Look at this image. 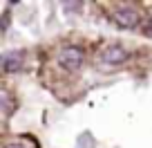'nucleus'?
I'll list each match as a JSON object with an SVG mask.
<instances>
[{
  "label": "nucleus",
  "instance_id": "nucleus-5",
  "mask_svg": "<svg viewBox=\"0 0 152 148\" xmlns=\"http://www.w3.org/2000/svg\"><path fill=\"white\" fill-rule=\"evenodd\" d=\"M145 34H148V36H152V18L148 20V27H145Z\"/></svg>",
  "mask_w": 152,
  "mask_h": 148
},
{
  "label": "nucleus",
  "instance_id": "nucleus-3",
  "mask_svg": "<svg viewBox=\"0 0 152 148\" xmlns=\"http://www.w3.org/2000/svg\"><path fill=\"white\" fill-rule=\"evenodd\" d=\"M99 61L103 63V65H112V67L123 65V63L128 61V49L121 47V45H107V47L101 52Z\"/></svg>",
  "mask_w": 152,
  "mask_h": 148
},
{
  "label": "nucleus",
  "instance_id": "nucleus-1",
  "mask_svg": "<svg viewBox=\"0 0 152 148\" xmlns=\"http://www.w3.org/2000/svg\"><path fill=\"white\" fill-rule=\"evenodd\" d=\"M58 63H61V67H63V70H67V72H78L83 67V63H85L83 49L74 47V45L63 47L61 52H58Z\"/></svg>",
  "mask_w": 152,
  "mask_h": 148
},
{
  "label": "nucleus",
  "instance_id": "nucleus-6",
  "mask_svg": "<svg viewBox=\"0 0 152 148\" xmlns=\"http://www.w3.org/2000/svg\"><path fill=\"white\" fill-rule=\"evenodd\" d=\"M5 148H25V146H20V144H9V146H5Z\"/></svg>",
  "mask_w": 152,
  "mask_h": 148
},
{
  "label": "nucleus",
  "instance_id": "nucleus-4",
  "mask_svg": "<svg viewBox=\"0 0 152 148\" xmlns=\"http://www.w3.org/2000/svg\"><path fill=\"white\" fill-rule=\"evenodd\" d=\"M23 61H25V54L23 52H7L2 56V70L5 72H18L23 67Z\"/></svg>",
  "mask_w": 152,
  "mask_h": 148
},
{
  "label": "nucleus",
  "instance_id": "nucleus-2",
  "mask_svg": "<svg viewBox=\"0 0 152 148\" xmlns=\"http://www.w3.org/2000/svg\"><path fill=\"white\" fill-rule=\"evenodd\" d=\"M112 20L119 25L121 29H132V27L139 25L141 16H139V11L132 9V7H119V9L112 11Z\"/></svg>",
  "mask_w": 152,
  "mask_h": 148
}]
</instances>
